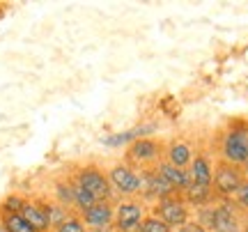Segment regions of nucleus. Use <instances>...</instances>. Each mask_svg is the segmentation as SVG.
<instances>
[{
  "instance_id": "obj_1",
  "label": "nucleus",
  "mask_w": 248,
  "mask_h": 232,
  "mask_svg": "<svg viewBox=\"0 0 248 232\" xmlns=\"http://www.w3.org/2000/svg\"><path fill=\"white\" fill-rule=\"evenodd\" d=\"M126 166H140L142 168H156L163 156H166V147L156 140V138H138L126 147Z\"/></svg>"
},
{
  "instance_id": "obj_2",
  "label": "nucleus",
  "mask_w": 248,
  "mask_h": 232,
  "mask_svg": "<svg viewBox=\"0 0 248 232\" xmlns=\"http://www.w3.org/2000/svg\"><path fill=\"white\" fill-rule=\"evenodd\" d=\"M76 186L85 188L97 202H110V198H113V186L108 182V172H104L97 166L80 168L76 175Z\"/></svg>"
},
{
  "instance_id": "obj_3",
  "label": "nucleus",
  "mask_w": 248,
  "mask_h": 232,
  "mask_svg": "<svg viewBox=\"0 0 248 232\" xmlns=\"http://www.w3.org/2000/svg\"><path fill=\"white\" fill-rule=\"evenodd\" d=\"M223 159L232 166H248V126H234L223 136Z\"/></svg>"
},
{
  "instance_id": "obj_4",
  "label": "nucleus",
  "mask_w": 248,
  "mask_h": 232,
  "mask_svg": "<svg viewBox=\"0 0 248 232\" xmlns=\"http://www.w3.org/2000/svg\"><path fill=\"white\" fill-rule=\"evenodd\" d=\"M108 182L113 191L124 193V196H133V193H140L142 191V177L138 170H133L126 163H117L108 170Z\"/></svg>"
},
{
  "instance_id": "obj_5",
  "label": "nucleus",
  "mask_w": 248,
  "mask_h": 232,
  "mask_svg": "<svg viewBox=\"0 0 248 232\" xmlns=\"http://www.w3.org/2000/svg\"><path fill=\"white\" fill-rule=\"evenodd\" d=\"M142 221H145V205L140 200H122L115 207L113 223L120 232H138Z\"/></svg>"
},
{
  "instance_id": "obj_6",
  "label": "nucleus",
  "mask_w": 248,
  "mask_h": 232,
  "mask_svg": "<svg viewBox=\"0 0 248 232\" xmlns=\"http://www.w3.org/2000/svg\"><path fill=\"white\" fill-rule=\"evenodd\" d=\"M154 214L168 228H179V225H186V221H188V207L179 196H170L154 205Z\"/></svg>"
},
{
  "instance_id": "obj_7",
  "label": "nucleus",
  "mask_w": 248,
  "mask_h": 232,
  "mask_svg": "<svg viewBox=\"0 0 248 232\" xmlns=\"http://www.w3.org/2000/svg\"><path fill=\"white\" fill-rule=\"evenodd\" d=\"M244 184V175H241V170L237 166H232L228 161H221L216 170H214V182L212 186L216 188V193H221V196H234L239 186Z\"/></svg>"
},
{
  "instance_id": "obj_8",
  "label": "nucleus",
  "mask_w": 248,
  "mask_h": 232,
  "mask_svg": "<svg viewBox=\"0 0 248 232\" xmlns=\"http://www.w3.org/2000/svg\"><path fill=\"white\" fill-rule=\"evenodd\" d=\"M140 177H142V191L140 193L145 198H150V200H163V198H170V196L177 193L166 179L161 177L156 168H142Z\"/></svg>"
},
{
  "instance_id": "obj_9",
  "label": "nucleus",
  "mask_w": 248,
  "mask_h": 232,
  "mask_svg": "<svg viewBox=\"0 0 248 232\" xmlns=\"http://www.w3.org/2000/svg\"><path fill=\"white\" fill-rule=\"evenodd\" d=\"M113 218H115V207L110 202H94L90 209L80 212V221L85 225H90V228H94V230L108 228L113 223Z\"/></svg>"
},
{
  "instance_id": "obj_10",
  "label": "nucleus",
  "mask_w": 248,
  "mask_h": 232,
  "mask_svg": "<svg viewBox=\"0 0 248 232\" xmlns=\"http://www.w3.org/2000/svg\"><path fill=\"white\" fill-rule=\"evenodd\" d=\"M163 161H168L170 166H175V168L188 170L191 161H193V150H191V145L184 143V140H170L168 147H166Z\"/></svg>"
},
{
  "instance_id": "obj_11",
  "label": "nucleus",
  "mask_w": 248,
  "mask_h": 232,
  "mask_svg": "<svg viewBox=\"0 0 248 232\" xmlns=\"http://www.w3.org/2000/svg\"><path fill=\"white\" fill-rule=\"evenodd\" d=\"M188 177L193 184H200V186H212L214 182V168L209 156L204 154H195L191 166H188Z\"/></svg>"
},
{
  "instance_id": "obj_12",
  "label": "nucleus",
  "mask_w": 248,
  "mask_h": 232,
  "mask_svg": "<svg viewBox=\"0 0 248 232\" xmlns=\"http://www.w3.org/2000/svg\"><path fill=\"white\" fill-rule=\"evenodd\" d=\"M207 214H209V228L214 232H239V221L230 207H216Z\"/></svg>"
},
{
  "instance_id": "obj_13",
  "label": "nucleus",
  "mask_w": 248,
  "mask_h": 232,
  "mask_svg": "<svg viewBox=\"0 0 248 232\" xmlns=\"http://www.w3.org/2000/svg\"><path fill=\"white\" fill-rule=\"evenodd\" d=\"M156 170H159V175L166 182H168L170 186L175 188V191H184L188 184H191V177H188V170H182V168H175V166H170L168 161H161L159 166H156Z\"/></svg>"
},
{
  "instance_id": "obj_14",
  "label": "nucleus",
  "mask_w": 248,
  "mask_h": 232,
  "mask_svg": "<svg viewBox=\"0 0 248 232\" xmlns=\"http://www.w3.org/2000/svg\"><path fill=\"white\" fill-rule=\"evenodd\" d=\"M21 216L26 218L28 223L32 225L37 232H46L51 228V221H48V214H46L44 205H37V202H26Z\"/></svg>"
},
{
  "instance_id": "obj_15",
  "label": "nucleus",
  "mask_w": 248,
  "mask_h": 232,
  "mask_svg": "<svg viewBox=\"0 0 248 232\" xmlns=\"http://www.w3.org/2000/svg\"><path fill=\"white\" fill-rule=\"evenodd\" d=\"M212 186H200V184H188V186L182 191V200L188 202V205H195V207H204L212 202Z\"/></svg>"
},
{
  "instance_id": "obj_16",
  "label": "nucleus",
  "mask_w": 248,
  "mask_h": 232,
  "mask_svg": "<svg viewBox=\"0 0 248 232\" xmlns=\"http://www.w3.org/2000/svg\"><path fill=\"white\" fill-rule=\"evenodd\" d=\"M154 131V124H147V126H136V129H131V131H124V134H115V136H108V138H104L101 143L108 145V147H117V145H124L129 143L131 145L133 140H138V138H147V136Z\"/></svg>"
},
{
  "instance_id": "obj_17",
  "label": "nucleus",
  "mask_w": 248,
  "mask_h": 232,
  "mask_svg": "<svg viewBox=\"0 0 248 232\" xmlns=\"http://www.w3.org/2000/svg\"><path fill=\"white\" fill-rule=\"evenodd\" d=\"M0 223H2V228H5L7 232H37L21 214H7V212H0Z\"/></svg>"
},
{
  "instance_id": "obj_18",
  "label": "nucleus",
  "mask_w": 248,
  "mask_h": 232,
  "mask_svg": "<svg viewBox=\"0 0 248 232\" xmlns=\"http://www.w3.org/2000/svg\"><path fill=\"white\" fill-rule=\"evenodd\" d=\"M26 198L18 196V193H9L5 200H2V205H0V212H7V214H21L23 212V207H26Z\"/></svg>"
},
{
  "instance_id": "obj_19",
  "label": "nucleus",
  "mask_w": 248,
  "mask_h": 232,
  "mask_svg": "<svg viewBox=\"0 0 248 232\" xmlns=\"http://www.w3.org/2000/svg\"><path fill=\"white\" fill-rule=\"evenodd\" d=\"M46 214H48V221H51V228H58L62 221H67L69 216H67V207H62L60 202H51V205H44Z\"/></svg>"
},
{
  "instance_id": "obj_20",
  "label": "nucleus",
  "mask_w": 248,
  "mask_h": 232,
  "mask_svg": "<svg viewBox=\"0 0 248 232\" xmlns=\"http://www.w3.org/2000/svg\"><path fill=\"white\" fill-rule=\"evenodd\" d=\"M74 188H76V184L71 186L67 182H60V184L55 186V196H58V202H60L62 207L74 205Z\"/></svg>"
},
{
  "instance_id": "obj_21",
  "label": "nucleus",
  "mask_w": 248,
  "mask_h": 232,
  "mask_svg": "<svg viewBox=\"0 0 248 232\" xmlns=\"http://www.w3.org/2000/svg\"><path fill=\"white\" fill-rule=\"evenodd\" d=\"M138 232H170V228L156 216H145V221L140 223Z\"/></svg>"
},
{
  "instance_id": "obj_22",
  "label": "nucleus",
  "mask_w": 248,
  "mask_h": 232,
  "mask_svg": "<svg viewBox=\"0 0 248 232\" xmlns=\"http://www.w3.org/2000/svg\"><path fill=\"white\" fill-rule=\"evenodd\" d=\"M94 202H97V200H94V198L90 196V193L85 191V188H80V186L74 188V205L78 207L80 212H85V209H90V207L94 205Z\"/></svg>"
},
{
  "instance_id": "obj_23",
  "label": "nucleus",
  "mask_w": 248,
  "mask_h": 232,
  "mask_svg": "<svg viewBox=\"0 0 248 232\" xmlns=\"http://www.w3.org/2000/svg\"><path fill=\"white\" fill-rule=\"evenodd\" d=\"M55 232H88V228H85V223L80 221L78 216H69L67 221H62L55 228Z\"/></svg>"
},
{
  "instance_id": "obj_24",
  "label": "nucleus",
  "mask_w": 248,
  "mask_h": 232,
  "mask_svg": "<svg viewBox=\"0 0 248 232\" xmlns=\"http://www.w3.org/2000/svg\"><path fill=\"white\" fill-rule=\"evenodd\" d=\"M234 198H237V202H239L241 207H246L248 209V182H244L239 186V191L234 193Z\"/></svg>"
},
{
  "instance_id": "obj_25",
  "label": "nucleus",
  "mask_w": 248,
  "mask_h": 232,
  "mask_svg": "<svg viewBox=\"0 0 248 232\" xmlns=\"http://www.w3.org/2000/svg\"><path fill=\"white\" fill-rule=\"evenodd\" d=\"M0 232H7V230H5V228H2V223H0Z\"/></svg>"
},
{
  "instance_id": "obj_26",
  "label": "nucleus",
  "mask_w": 248,
  "mask_h": 232,
  "mask_svg": "<svg viewBox=\"0 0 248 232\" xmlns=\"http://www.w3.org/2000/svg\"><path fill=\"white\" fill-rule=\"evenodd\" d=\"M246 232H248V228H246Z\"/></svg>"
}]
</instances>
